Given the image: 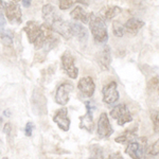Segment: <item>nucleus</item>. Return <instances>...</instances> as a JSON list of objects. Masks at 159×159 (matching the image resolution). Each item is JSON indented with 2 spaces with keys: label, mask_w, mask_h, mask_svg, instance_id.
<instances>
[{
  "label": "nucleus",
  "mask_w": 159,
  "mask_h": 159,
  "mask_svg": "<svg viewBox=\"0 0 159 159\" xmlns=\"http://www.w3.org/2000/svg\"><path fill=\"white\" fill-rule=\"evenodd\" d=\"M89 28L91 30L92 36L94 40L98 43H106L108 40V33H107L105 19L102 16H94L92 15L90 21H89Z\"/></svg>",
  "instance_id": "nucleus-1"
},
{
  "label": "nucleus",
  "mask_w": 159,
  "mask_h": 159,
  "mask_svg": "<svg viewBox=\"0 0 159 159\" xmlns=\"http://www.w3.org/2000/svg\"><path fill=\"white\" fill-rule=\"evenodd\" d=\"M148 88H151V90H156L159 88V78L158 76H154L151 79V81L148 82Z\"/></svg>",
  "instance_id": "nucleus-27"
},
{
  "label": "nucleus",
  "mask_w": 159,
  "mask_h": 159,
  "mask_svg": "<svg viewBox=\"0 0 159 159\" xmlns=\"http://www.w3.org/2000/svg\"><path fill=\"white\" fill-rule=\"evenodd\" d=\"M85 106H86V114L84 115V116L80 117V127H81L82 129H86L88 133H91L92 130H93V117H92V109L94 108L93 104L91 103V102L87 101L85 102Z\"/></svg>",
  "instance_id": "nucleus-7"
},
{
  "label": "nucleus",
  "mask_w": 159,
  "mask_h": 159,
  "mask_svg": "<svg viewBox=\"0 0 159 159\" xmlns=\"http://www.w3.org/2000/svg\"><path fill=\"white\" fill-rule=\"evenodd\" d=\"M73 90V84L70 82H65L61 84L56 89L55 102L60 105H66L69 102L70 92Z\"/></svg>",
  "instance_id": "nucleus-6"
},
{
  "label": "nucleus",
  "mask_w": 159,
  "mask_h": 159,
  "mask_svg": "<svg viewBox=\"0 0 159 159\" xmlns=\"http://www.w3.org/2000/svg\"><path fill=\"white\" fill-rule=\"evenodd\" d=\"M6 14L11 22L21 21V10L16 2H9L6 4Z\"/></svg>",
  "instance_id": "nucleus-12"
},
{
  "label": "nucleus",
  "mask_w": 159,
  "mask_h": 159,
  "mask_svg": "<svg viewBox=\"0 0 159 159\" xmlns=\"http://www.w3.org/2000/svg\"><path fill=\"white\" fill-rule=\"evenodd\" d=\"M0 37H1V40L4 45L11 46L13 43V37H12V35L10 34L9 31H2V32L0 33Z\"/></svg>",
  "instance_id": "nucleus-24"
},
{
  "label": "nucleus",
  "mask_w": 159,
  "mask_h": 159,
  "mask_svg": "<svg viewBox=\"0 0 159 159\" xmlns=\"http://www.w3.org/2000/svg\"><path fill=\"white\" fill-rule=\"evenodd\" d=\"M1 122H2V118L0 117V123H1Z\"/></svg>",
  "instance_id": "nucleus-36"
},
{
  "label": "nucleus",
  "mask_w": 159,
  "mask_h": 159,
  "mask_svg": "<svg viewBox=\"0 0 159 159\" xmlns=\"http://www.w3.org/2000/svg\"><path fill=\"white\" fill-rule=\"evenodd\" d=\"M33 127H34V124L32 122H28L25 124V135L27 137H31L32 136V133H33Z\"/></svg>",
  "instance_id": "nucleus-28"
},
{
  "label": "nucleus",
  "mask_w": 159,
  "mask_h": 159,
  "mask_svg": "<svg viewBox=\"0 0 159 159\" xmlns=\"http://www.w3.org/2000/svg\"><path fill=\"white\" fill-rule=\"evenodd\" d=\"M25 32L27 33L28 38H29L30 43H34L36 42V39L40 35L43 34V25H38L35 21H29L27 24V25L25 27Z\"/></svg>",
  "instance_id": "nucleus-11"
},
{
  "label": "nucleus",
  "mask_w": 159,
  "mask_h": 159,
  "mask_svg": "<svg viewBox=\"0 0 159 159\" xmlns=\"http://www.w3.org/2000/svg\"><path fill=\"white\" fill-rule=\"evenodd\" d=\"M110 117L114 118L117 121L118 125L123 126L126 123H129L133 121V117L130 115L129 108L125 104H119L110 111Z\"/></svg>",
  "instance_id": "nucleus-2"
},
{
  "label": "nucleus",
  "mask_w": 159,
  "mask_h": 159,
  "mask_svg": "<svg viewBox=\"0 0 159 159\" xmlns=\"http://www.w3.org/2000/svg\"><path fill=\"white\" fill-rule=\"evenodd\" d=\"M31 1H32V0H22V4H24L25 7H29L31 4Z\"/></svg>",
  "instance_id": "nucleus-32"
},
{
  "label": "nucleus",
  "mask_w": 159,
  "mask_h": 159,
  "mask_svg": "<svg viewBox=\"0 0 159 159\" xmlns=\"http://www.w3.org/2000/svg\"><path fill=\"white\" fill-rule=\"evenodd\" d=\"M103 102L107 105H112L117 103L119 100V91H118V84L116 82H110L103 87Z\"/></svg>",
  "instance_id": "nucleus-5"
},
{
  "label": "nucleus",
  "mask_w": 159,
  "mask_h": 159,
  "mask_svg": "<svg viewBox=\"0 0 159 159\" xmlns=\"http://www.w3.org/2000/svg\"><path fill=\"white\" fill-rule=\"evenodd\" d=\"M151 119L153 122V126H154V132L156 134H159V111L153 110L151 112Z\"/></svg>",
  "instance_id": "nucleus-23"
},
{
  "label": "nucleus",
  "mask_w": 159,
  "mask_h": 159,
  "mask_svg": "<svg viewBox=\"0 0 159 159\" xmlns=\"http://www.w3.org/2000/svg\"><path fill=\"white\" fill-rule=\"evenodd\" d=\"M107 159H123V157H122V155L119 152H117V153L110 154Z\"/></svg>",
  "instance_id": "nucleus-30"
},
{
  "label": "nucleus",
  "mask_w": 159,
  "mask_h": 159,
  "mask_svg": "<svg viewBox=\"0 0 159 159\" xmlns=\"http://www.w3.org/2000/svg\"><path fill=\"white\" fill-rule=\"evenodd\" d=\"M112 31H114V34L116 35V36L122 37L125 32L124 25H122L121 22L116 20V21H114V24H112Z\"/></svg>",
  "instance_id": "nucleus-22"
},
{
  "label": "nucleus",
  "mask_w": 159,
  "mask_h": 159,
  "mask_svg": "<svg viewBox=\"0 0 159 159\" xmlns=\"http://www.w3.org/2000/svg\"><path fill=\"white\" fill-rule=\"evenodd\" d=\"M143 25H144V22H143L142 20L133 17V18L129 19L126 22H125L124 29L127 33H130V34H137Z\"/></svg>",
  "instance_id": "nucleus-17"
},
{
  "label": "nucleus",
  "mask_w": 159,
  "mask_h": 159,
  "mask_svg": "<svg viewBox=\"0 0 159 159\" xmlns=\"http://www.w3.org/2000/svg\"><path fill=\"white\" fill-rule=\"evenodd\" d=\"M71 27V32L72 35H74L81 43H86L88 39V31L84 25L78 24V22H73L70 24Z\"/></svg>",
  "instance_id": "nucleus-15"
},
{
  "label": "nucleus",
  "mask_w": 159,
  "mask_h": 159,
  "mask_svg": "<svg viewBox=\"0 0 159 159\" xmlns=\"http://www.w3.org/2000/svg\"><path fill=\"white\" fill-rule=\"evenodd\" d=\"M78 2L87 6V2L85 0H60L58 7H60L61 10H67V9H70L74 3H78Z\"/></svg>",
  "instance_id": "nucleus-21"
},
{
  "label": "nucleus",
  "mask_w": 159,
  "mask_h": 159,
  "mask_svg": "<svg viewBox=\"0 0 159 159\" xmlns=\"http://www.w3.org/2000/svg\"><path fill=\"white\" fill-rule=\"evenodd\" d=\"M110 61H111V55H110V48L109 46H105L104 49L102 50L101 55H100V65L103 69H108Z\"/></svg>",
  "instance_id": "nucleus-19"
},
{
  "label": "nucleus",
  "mask_w": 159,
  "mask_h": 159,
  "mask_svg": "<svg viewBox=\"0 0 159 159\" xmlns=\"http://www.w3.org/2000/svg\"><path fill=\"white\" fill-rule=\"evenodd\" d=\"M147 151V139H145L144 143L142 144H140L138 141L129 142L125 148V154H127L132 159H145Z\"/></svg>",
  "instance_id": "nucleus-3"
},
{
  "label": "nucleus",
  "mask_w": 159,
  "mask_h": 159,
  "mask_svg": "<svg viewBox=\"0 0 159 159\" xmlns=\"http://www.w3.org/2000/svg\"><path fill=\"white\" fill-rule=\"evenodd\" d=\"M138 140V136L134 132V130H126L123 134H121L119 137H117L115 141L118 143H121V144H129V142L133 141H137Z\"/></svg>",
  "instance_id": "nucleus-18"
},
{
  "label": "nucleus",
  "mask_w": 159,
  "mask_h": 159,
  "mask_svg": "<svg viewBox=\"0 0 159 159\" xmlns=\"http://www.w3.org/2000/svg\"><path fill=\"white\" fill-rule=\"evenodd\" d=\"M61 66H63L64 70L66 71V73L68 74V76H70L71 79L78 78L79 69L74 66V57L68 51H66L61 56Z\"/></svg>",
  "instance_id": "nucleus-8"
},
{
  "label": "nucleus",
  "mask_w": 159,
  "mask_h": 159,
  "mask_svg": "<svg viewBox=\"0 0 159 159\" xmlns=\"http://www.w3.org/2000/svg\"><path fill=\"white\" fill-rule=\"evenodd\" d=\"M42 12H43V20H45L46 24L49 25L50 27L52 25V24L55 21V20L61 18V17L58 16L57 12H56L55 7L53 6H51V4H46V6H43Z\"/></svg>",
  "instance_id": "nucleus-14"
},
{
  "label": "nucleus",
  "mask_w": 159,
  "mask_h": 159,
  "mask_svg": "<svg viewBox=\"0 0 159 159\" xmlns=\"http://www.w3.org/2000/svg\"><path fill=\"white\" fill-rule=\"evenodd\" d=\"M51 28H52L55 32H57L58 34L63 35L66 39L70 38L71 35H72L70 24H69V22L64 21L61 18H58L57 20H55V21L52 24V25H51Z\"/></svg>",
  "instance_id": "nucleus-13"
},
{
  "label": "nucleus",
  "mask_w": 159,
  "mask_h": 159,
  "mask_svg": "<svg viewBox=\"0 0 159 159\" xmlns=\"http://www.w3.org/2000/svg\"><path fill=\"white\" fill-rule=\"evenodd\" d=\"M121 13V9L119 7H105V10L103 11V15L106 20H110L112 19L114 17H116L118 14Z\"/></svg>",
  "instance_id": "nucleus-20"
},
{
  "label": "nucleus",
  "mask_w": 159,
  "mask_h": 159,
  "mask_svg": "<svg viewBox=\"0 0 159 159\" xmlns=\"http://www.w3.org/2000/svg\"><path fill=\"white\" fill-rule=\"evenodd\" d=\"M79 90L86 97H92L96 90V85L90 76H84L79 81L78 84Z\"/></svg>",
  "instance_id": "nucleus-10"
},
{
  "label": "nucleus",
  "mask_w": 159,
  "mask_h": 159,
  "mask_svg": "<svg viewBox=\"0 0 159 159\" xmlns=\"http://www.w3.org/2000/svg\"><path fill=\"white\" fill-rule=\"evenodd\" d=\"M12 130H13V127H12L11 123H7V124L3 126V133H4V134H7V136L11 135Z\"/></svg>",
  "instance_id": "nucleus-29"
},
{
  "label": "nucleus",
  "mask_w": 159,
  "mask_h": 159,
  "mask_svg": "<svg viewBox=\"0 0 159 159\" xmlns=\"http://www.w3.org/2000/svg\"><path fill=\"white\" fill-rule=\"evenodd\" d=\"M71 17L75 20H80L82 21L83 24H88L90 21L91 17H92V13H88L86 12L84 9H82L81 7H75L73 9V11H71L70 13Z\"/></svg>",
  "instance_id": "nucleus-16"
},
{
  "label": "nucleus",
  "mask_w": 159,
  "mask_h": 159,
  "mask_svg": "<svg viewBox=\"0 0 159 159\" xmlns=\"http://www.w3.org/2000/svg\"><path fill=\"white\" fill-rule=\"evenodd\" d=\"M18 1H20V0H13V2H18Z\"/></svg>",
  "instance_id": "nucleus-35"
},
{
  "label": "nucleus",
  "mask_w": 159,
  "mask_h": 159,
  "mask_svg": "<svg viewBox=\"0 0 159 159\" xmlns=\"http://www.w3.org/2000/svg\"><path fill=\"white\" fill-rule=\"evenodd\" d=\"M97 133H98L99 137L102 138V139L109 138L110 136L114 134V129H112L111 124H110V121L106 112H102V114L100 115V118L98 120Z\"/></svg>",
  "instance_id": "nucleus-4"
},
{
  "label": "nucleus",
  "mask_w": 159,
  "mask_h": 159,
  "mask_svg": "<svg viewBox=\"0 0 159 159\" xmlns=\"http://www.w3.org/2000/svg\"><path fill=\"white\" fill-rule=\"evenodd\" d=\"M147 153L150 154V155H152V156L158 155V154H159V139L156 140L155 142H154L153 144L148 148Z\"/></svg>",
  "instance_id": "nucleus-26"
},
{
  "label": "nucleus",
  "mask_w": 159,
  "mask_h": 159,
  "mask_svg": "<svg viewBox=\"0 0 159 159\" xmlns=\"http://www.w3.org/2000/svg\"><path fill=\"white\" fill-rule=\"evenodd\" d=\"M54 121L57 126L64 132H68L70 127V119L68 118V110L67 108H61L57 110V112L53 117Z\"/></svg>",
  "instance_id": "nucleus-9"
},
{
  "label": "nucleus",
  "mask_w": 159,
  "mask_h": 159,
  "mask_svg": "<svg viewBox=\"0 0 159 159\" xmlns=\"http://www.w3.org/2000/svg\"><path fill=\"white\" fill-rule=\"evenodd\" d=\"M3 115H4V116H7V118L11 117V112H10L9 110H4V111H3Z\"/></svg>",
  "instance_id": "nucleus-33"
},
{
  "label": "nucleus",
  "mask_w": 159,
  "mask_h": 159,
  "mask_svg": "<svg viewBox=\"0 0 159 159\" xmlns=\"http://www.w3.org/2000/svg\"><path fill=\"white\" fill-rule=\"evenodd\" d=\"M4 25H6V18H4L3 15L0 13V28H2Z\"/></svg>",
  "instance_id": "nucleus-31"
},
{
  "label": "nucleus",
  "mask_w": 159,
  "mask_h": 159,
  "mask_svg": "<svg viewBox=\"0 0 159 159\" xmlns=\"http://www.w3.org/2000/svg\"><path fill=\"white\" fill-rule=\"evenodd\" d=\"M88 159H104L102 148H99V147H93V148H92V155Z\"/></svg>",
  "instance_id": "nucleus-25"
},
{
  "label": "nucleus",
  "mask_w": 159,
  "mask_h": 159,
  "mask_svg": "<svg viewBox=\"0 0 159 159\" xmlns=\"http://www.w3.org/2000/svg\"><path fill=\"white\" fill-rule=\"evenodd\" d=\"M2 159H9V158H7V157H3V158H2Z\"/></svg>",
  "instance_id": "nucleus-37"
},
{
  "label": "nucleus",
  "mask_w": 159,
  "mask_h": 159,
  "mask_svg": "<svg viewBox=\"0 0 159 159\" xmlns=\"http://www.w3.org/2000/svg\"><path fill=\"white\" fill-rule=\"evenodd\" d=\"M6 7V4H3V2L0 0V7Z\"/></svg>",
  "instance_id": "nucleus-34"
}]
</instances>
